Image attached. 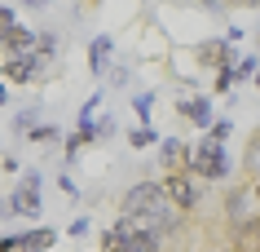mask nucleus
Returning a JSON list of instances; mask_svg holds the SVG:
<instances>
[{"instance_id": "39448f33", "label": "nucleus", "mask_w": 260, "mask_h": 252, "mask_svg": "<svg viewBox=\"0 0 260 252\" xmlns=\"http://www.w3.org/2000/svg\"><path fill=\"white\" fill-rule=\"evenodd\" d=\"M102 252H150V248H146V239H137L119 217H115V221L102 230Z\"/></svg>"}, {"instance_id": "393cba45", "label": "nucleus", "mask_w": 260, "mask_h": 252, "mask_svg": "<svg viewBox=\"0 0 260 252\" xmlns=\"http://www.w3.org/2000/svg\"><path fill=\"white\" fill-rule=\"evenodd\" d=\"M0 102H9V89H5V84H0Z\"/></svg>"}, {"instance_id": "9d476101", "label": "nucleus", "mask_w": 260, "mask_h": 252, "mask_svg": "<svg viewBox=\"0 0 260 252\" xmlns=\"http://www.w3.org/2000/svg\"><path fill=\"white\" fill-rule=\"evenodd\" d=\"M53 239H57V230H36V226H27V230H18V252H44Z\"/></svg>"}, {"instance_id": "ddd939ff", "label": "nucleus", "mask_w": 260, "mask_h": 252, "mask_svg": "<svg viewBox=\"0 0 260 252\" xmlns=\"http://www.w3.org/2000/svg\"><path fill=\"white\" fill-rule=\"evenodd\" d=\"M247 195H251L247 186H234V190H225V217H234V221H238V217H243V204H247Z\"/></svg>"}, {"instance_id": "7ed1b4c3", "label": "nucleus", "mask_w": 260, "mask_h": 252, "mask_svg": "<svg viewBox=\"0 0 260 252\" xmlns=\"http://www.w3.org/2000/svg\"><path fill=\"white\" fill-rule=\"evenodd\" d=\"M164 195L168 204L181 212V217H190V212H199V204H203V182H194L190 173H164Z\"/></svg>"}, {"instance_id": "f8f14e48", "label": "nucleus", "mask_w": 260, "mask_h": 252, "mask_svg": "<svg viewBox=\"0 0 260 252\" xmlns=\"http://www.w3.org/2000/svg\"><path fill=\"white\" fill-rule=\"evenodd\" d=\"M110 49H115V40H110V36H97V40L88 44V71H93V75L110 62Z\"/></svg>"}, {"instance_id": "6ab92c4d", "label": "nucleus", "mask_w": 260, "mask_h": 252, "mask_svg": "<svg viewBox=\"0 0 260 252\" xmlns=\"http://www.w3.org/2000/svg\"><path fill=\"white\" fill-rule=\"evenodd\" d=\"M256 58H243V62H238V67H234V80H247V75H256Z\"/></svg>"}, {"instance_id": "9b49d317", "label": "nucleus", "mask_w": 260, "mask_h": 252, "mask_svg": "<svg viewBox=\"0 0 260 252\" xmlns=\"http://www.w3.org/2000/svg\"><path fill=\"white\" fill-rule=\"evenodd\" d=\"M181 115H185V120H190V124H199V128H212V102L207 98H199V102H181Z\"/></svg>"}, {"instance_id": "20e7f679", "label": "nucleus", "mask_w": 260, "mask_h": 252, "mask_svg": "<svg viewBox=\"0 0 260 252\" xmlns=\"http://www.w3.org/2000/svg\"><path fill=\"white\" fill-rule=\"evenodd\" d=\"M9 204H14V212H22L27 221H36V217H40V173L27 168V173H22V186L14 190Z\"/></svg>"}, {"instance_id": "b1692460", "label": "nucleus", "mask_w": 260, "mask_h": 252, "mask_svg": "<svg viewBox=\"0 0 260 252\" xmlns=\"http://www.w3.org/2000/svg\"><path fill=\"white\" fill-rule=\"evenodd\" d=\"M0 252H18V235H0Z\"/></svg>"}, {"instance_id": "f03ea898", "label": "nucleus", "mask_w": 260, "mask_h": 252, "mask_svg": "<svg viewBox=\"0 0 260 252\" xmlns=\"http://www.w3.org/2000/svg\"><path fill=\"white\" fill-rule=\"evenodd\" d=\"M185 173H190L194 182H225L230 177V159H225V146L212 142L203 133L199 146H190V159H185Z\"/></svg>"}, {"instance_id": "0eeeda50", "label": "nucleus", "mask_w": 260, "mask_h": 252, "mask_svg": "<svg viewBox=\"0 0 260 252\" xmlns=\"http://www.w3.org/2000/svg\"><path fill=\"white\" fill-rule=\"evenodd\" d=\"M5 75H9L14 84H31L36 75H44V62H40L36 53H27V58H9V62H5Z\"/></svg>"}, {"instance_id": "bb28decb", "label": "nucleus", "mask_w": 260, "mask_h": 252, "mask_svg": "<svg viewBox=\"0 0 260 252\" xmlns=\"http://www.w3.org/2000/svg\"><path fill=\"white\" fill-rule=\"evenodd\" d=\"M256 89H260V71H256Z\"/></svg>"}, {"instance_id": "412c9836", "label": "nucleus", "mask_w": 260, "mask_h": 252, "mask_svg": "<svg viewBox=\"0 0 260 252\" xmlns=\"http://www.w3.org/2000/svg\"><path fill=\"white\" fill-rule=\"evenodd\" d=\"M84 146H88V142H84L80 133H71V137H67V159H75V155H80Z\"/></svg>"}, {"instance_id": "1a4fd4ad", "label": "nucleus", "mask_w": 260, "mask_h": 252, "mask_svg": "<svg viewBox=\"0 0 260 252\" xmlns=\"http://www.w3.org/2000/svg\"><path fill=\"white\" fill-rule=\"evenodd\" d=\"M0 49L9 58H27V53H36V31H27V27H14L5 40H0Z\"/></svg>"}, {"instance_id": "2eb2a0df", "label": "nucleus", "mask_w": 260, "mask_h": 252, "mask_svg": "<svg viewBox=\"0 0 260 252\" xmlns=\"http://www.w3.org/2000/svg\"><path fill=\"white\" fill-rule=\"evenodd\" d=\"M128 142H133L137 151H141V146H159V137H154V128H146V124H141V128H133V133H128Z\"/></svg>"}, {"instance_id": "a211bd4d", "label": "nucleus", "mask_w": 260, "mask_h": 252, "mask_svg": "<svg viewBox=\"0 0 260 252\" xmlns=\"http://www.w3.org/2000/svg\"><path fill=\"white\" fill-rule=\"evenodd\" d=\"M31 137H36V142H57L62 133H57L53 124H36V128H31Z\"/></svg>"}, {"instance_id": "5701e85b", "label": "nucleus", "mask_w": 260, "mask_h": 252, "mask_svg": "<svg viewBox=\"0 0 260 252\" xmlns=\"http://www.w3.org/2000/svg\"><path fill=\"white\" fill-rule=\"evenodd\" d=\"M150 106H154V98H150V93H141V98H137V115H141V120L150 115Z\"/></svg>"}, {"instance_id": "dca6fc26", "label": "nucleus", "mask_w": 260, "mask_h": 252, "mask_svg": "<svg viewBox=\"0 0 260 252\" xmlns=\"http://www.w3.org/2000/svg\"><path fill=\"white\" fill-rule=\"evenodd\" d=\"M14 27H18V9L14 5H0V40H5Z\"/></svg>"}, {"instance_id": "4468645a", "label": "nucleus", "mask_w": 260, "mask_h": 252, "mask_svg": "<svg viewBox=\"0 0 260 252\" xmlns=\"http://www.w3.org/2000/svg\"><path fill=\"white\" fill-rule=\"evenodd\" d=\"M57 53H62V49H57V36L53 31H40V36H36V58H40V62H53Z\"/></svg>"}, {"instance_id": "a878e982", "label": "nucleus", "mask_w": 260, "mask_h": 252, "mask_svg": "<svg viewBox=\"0 0 260 252\" xmlns=\"http://www.w3.org/2000/svg\"><path fill=\"white\" fill-rule=\"evenodd\" d=\"M251 195H256V199H260V182H256V190H251Z\"/></svg>"}, {"instance_id": "f3484780", "label": "nucleus", "mask_w": 260, "mask_h": 252, "mask_svg": "<svg viewBox=\"0 0 260 252\" xmlns=\"http://www.w3.org/2000/svg\"><path fill=\"white\" fill-rule=\"evenodd\" d=\"M230 133H234V124H230V120H216V124L207 128V137H212V142H220V146H225V137H230Z\"/></svg>"}, {"instance_id": "aec40b11", "label": "nucleus", "mask_w": 260, "mask_h": 252, "mask_svg": "<svg viewBox=\"0 0 260 252\" xmlns=\"http://www.w3.org/2000/svg\"><path fill=\"white\" fill-rule=\"evenodd\" d=\"M234 89V67H225V71H216V93H230Z\"/></svg>"}, {"instance_id": "6e6552de", "label": "nucleus", "mask_w": 260, "mask_h": 252, "mask_svg": "<svg viewBox=\"0 0 260 252\" xmlns=\"http://www.w3.org/2000/svg\"><path fill=\"white\" fill-rule=\"evenodd\" d=\"M194 53H199V67H216V71H225L234 62V53H230V44H225V40H203Z\"/></svg>"}, {"instance_id": "4be33fe9", "label": "nucleus", "mask_w": 260, "mask_h": 252, "mask_svg": "<svg viewBox=\"0 0 260 252\" xmlns=\"http://www.w3.org/2000/svg\"><path fill=\"white\" fill-rule=\"evenodd\" d=\"M88 226H93V221H88V217H75V221H71L67 230H71V235H75V239H80V235H88Z\"/></svg>"}, {"instance_id": "423d86ee", "label": "nucleus", "mask_w": 260, "mask_h": 252, "mask_svg": "<svg viewBox=\"0 0 260 252\" xmlns=\"http://www.w3.org/2000/svg\"><path fill=\"white\" fill-rule=\"evenodd\" d=\"M185 159H190V142L159 137V164H164V173H185Z\"/></svg>"}, {"instance_id": "f257e3e1", "label": "nucleus", "mask_w": 260, "mask_h": 252, "mask_svg": "<svg viewBox=\"0 0 260 252\" xmlns=\"http://www.w3.org/2000/svg\"><path fill=\"white\" fill-rule=\"evenodd\" d=\"M119 212H141V217H154V221L168 230V239H177L181 230H185V217L168 204V195H164V186H159V182H137V186H128V195L119 199Z\"/></svg>"}, {"instance_id": "cd10ccee", "label": "nucleus", "mask_w": 260, "mask_h": 252, "mask_svg": "<svg viewBox=\"0 0 260 252\" xmlns=\"http://www.w3.org/2000/svg\"><path fill=\"white\" fill-rule=\"evenodd\" d=\"M0 71H5V67H0Z\"/></svg>"}]
</instances>
